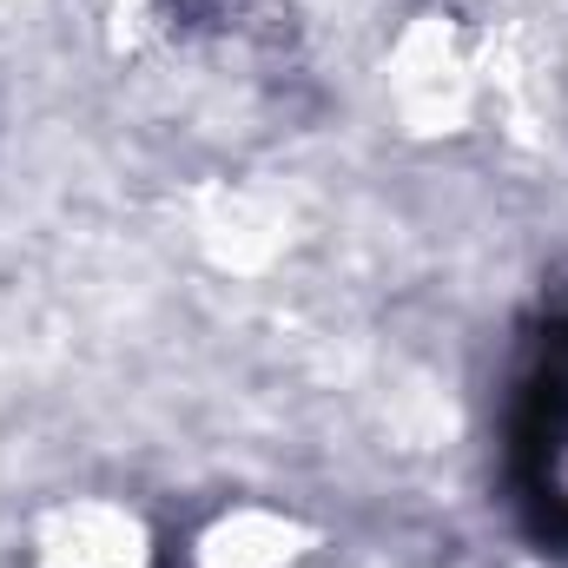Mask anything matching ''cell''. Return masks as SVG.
Returning a JSON list of instances; mask_svg holds the SVG:
<instances>
[{
  "label": "cell",
  "mask_w": 568,
  "mask_h": 568,
  "mask_svg": "<svg viewBox=\"0 0 568 568\" xmlns=\"http://www.w3.org/2000/svg\"><path fill=\"white\" fill-rule=\"evenodd\" d=\"M503 476L516 523L549 556H568V304L529 337L503 417Z\"/></svg>",
  "instance_id": "cell-1"
},
{
  "label": "cell",
  "mask_w": 568,
  "mask_h": 568,
  "mask_svg": "<svg viewBox=\"0 0 568 568\" xmlns=\"http://www.w3.org/2000/svg\"><path fill=\"white\" fill-rule=\"evenodd\" d=\"M159 7H165L179 27H205V20H225L239 0H159Z\"/></svg>",
  "instance_id": "cell-2"
}]
</instances>
